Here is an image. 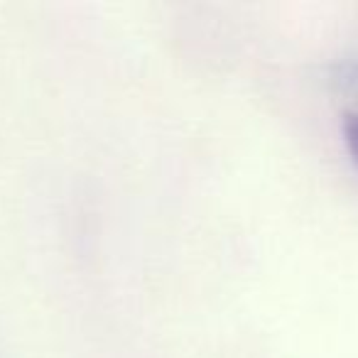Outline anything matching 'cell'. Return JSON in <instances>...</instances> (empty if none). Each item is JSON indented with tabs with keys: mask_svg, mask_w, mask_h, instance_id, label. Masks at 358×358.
<instances>
[{
	"mask_svg": "<svg viewBox=\"0 0 358 358\" xmlns=\"http://www.w3.org/2000/svg\"><path fill=\"white\" fill-rule=\"evenodd\" d=\"M341 133H343V143H346L348 155H351L353 162L358 164V110H348V113H343Z\"/></svg>",
	"mask_w": 358,
	"mask_h": 358,
	"instance_id": "1",
	"label": "cell"
}]
</instances>
